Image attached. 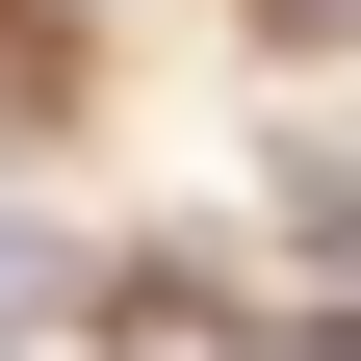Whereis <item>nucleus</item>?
<instances>
[{
    "label": "nucleus",
    "instance_id": "nucleus-2",
    "mask_svg": "<svg viewBox=\"0 0 361 361\" xmlns=\"http://www.w3.org/2000/svg\"><path fill=\"white\" fill-rule=\"evenodd\" d=\"M336 26H361V0H258V52H336Z\"/></svg>",
    "mask_w": 361,
    "mask_h": 361
},
{
    "label": "nucleus",
    "instance_id": "nucleus-1",
    "mask_svg": "<svg viewBox=\"0 0 361 361\" xmlns=\"http://www.w3.org/2000/svg\"><path fill=\"white\" fill-rule=\"evenodd\" d=\"M207 336H233V310H207V258H129V284H104V361H207Z\"/></svg>",
    "mask_w": 361,
    "mask_h": 361
}]
</instances>
